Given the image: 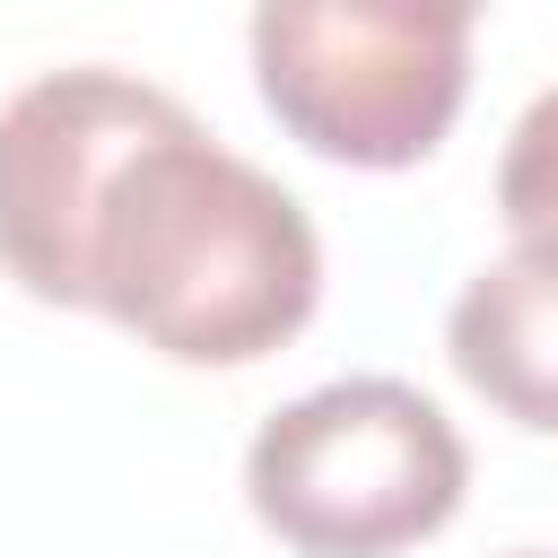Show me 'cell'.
Wrapping results in <instances>:
<instances>
[{
	"label": "cell",
	"mask_w": 558,
	"mask_h": 558,
	"mask_svg": "<svg viewBox=\"0 0 558 558\" xmlns=\"http://www.w3.org/2000/svg\"><path fill=\"white\" fill-rule=\"evenodd\" d=\"M323 235L305 201L192 113L148 131L87 227V305L174 366H253L314 323Z\"/></svg>",
	"instance_id": "cell-1"
},
{
	"label": "cell",
	"mask_w": 558,
	"mask_h": 558,
	"mask_svg": "<svg viewBox=\"0 0 558 558\" xmlns=\"http://www.w3.org/2000/svg\"><path fill=\"white\" fill-rule=\"evenodd\" d=\"M462 427L401 375H340L270 410L244 445V506L296 558H392L453 523Z\"/></svg>",
	"instance_id": "cell-2"
},
{
	"label": "cell",
	"mask_w": 558,
	"mask_h": 558,
	"mask_svg": "<svg viewBox=\"0 0 558 558\" xmlns=\"http://www.w3.org/2000/svg\"><path fill=\"white\" fill-rule=\"evenodd\" d=\"M253 87L331 166H418L471 96V9L453 0H262Z\"/></svg>",
	"instance_id": "cell-3"
},
{
	"label": "cell",
	"mask_w": 558,
	"mask_h": 558,
	"mask_svg": "<svg viewBox=\"0 0 558 558\" xmlns=\"http://www.w3.org/2000/svg\"><path fill=\"white\" fill-rule=\"evenodd\" d=\"M183 105L131 70L70 61L0 105V270L44 305H87V227L113 166Z\"/></svg>",
	"instance_id": "cell-4"
},
{
	"label": "cell",
	"mask_w": 558,
	"mask_h": 558,
	"mask_svg": "<svg viewBox=\"0 0 558 558\" xmlns=\"http://www.w3.org/2000/svg\"><path fill=\"white\" fill-rule=\"evenodd\" d=\"M445 357L497 418L558 436V244L480 262L445 314Z\"/></svg>",
	"instance_id": "cell-5"
},
{
	"label": "cell",
	"mask_w": 558,
	"mask_h": 558,
	"mask_svg": "<svg viewBox=\"0 0 558 558\" xmlns=\"http://www.w3.org/2000/svg\"><path fill=\"white\" fill-rule=\"evenodd\" d=\"M497 218L514 227V244H558V87H541L523 105V122L506 131Z\"/></svg>",
	"instance_id": "cell-6"
},
{
	"label": "cell",
	"mask_w": 558,
	"mask_h": 558,
	"mask_svg": "<svg viewBox=\"0 0 558 558\" xmlns=\"http://www.w3.org/2000/svg\"><path fill=\"white\" fill-rule=\"evenodd\" d=\"M506 558H541V549H506Z\"/></svg>",
	"instance_id": "cell-7"
}]
</instances>
